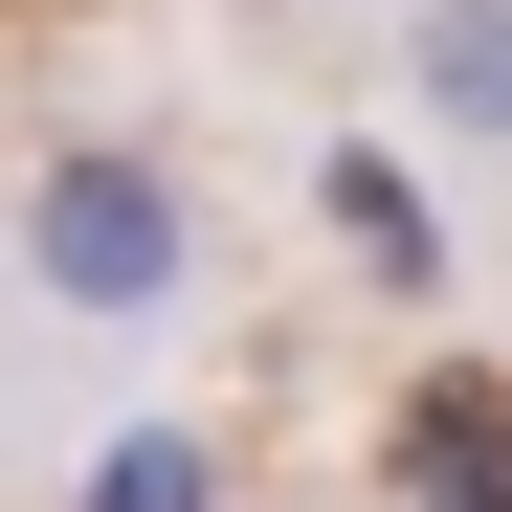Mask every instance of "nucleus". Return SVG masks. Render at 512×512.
<instances>
[{"mask_svg": "<svg viewBox=\"0 0 512 512\" xmlns=\"http://www.w3.org/2000/svg\"><path fill=\"white\" fill-rule=\"evenodd\" d=\"M23 290L45 312H90V334H156L201 290V223H179V179H156L134 134H67L45 179H23Z\"/></svg>", "mask_w": 512, "mask_h": 512, "instance_id": "nucleus-1", "label": "nucleus"}, {"mask_svg": "<svg viewBox=\"0 0 512 512\" xmlns=\"http://www.w3.org/2000/svg\"><path fill=\"white\" fill-rule=\"evenodd\" d=\"M401 90H423L446 156H512V0H423V23H401Z\"/></svg>", "mask_w": 512, "mask_h": 512, "instance_id": "nucleus-2", "label": "nucleus"}]
</instances>
